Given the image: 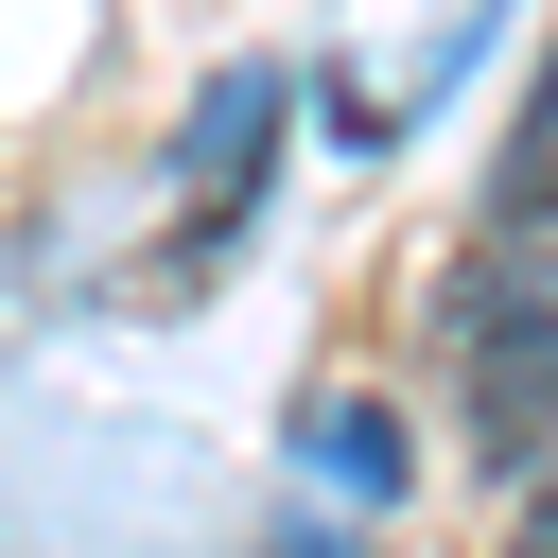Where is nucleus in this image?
<instances>
[{
    "label": "nucleus",
    "instance_id": "obj_1",
    "mask_svg": "<svg viewBox=\"0 0 558 558\" xmlns=\"http://www.w3.org/2000/svg\"><path fill=\"white\" fill-rule=\"evenodd\" d=\"M262 122H279V70H227V87L192 105V244L244 209V174H262Z\"/></svg>",
    "mask_w": 558,
    "mask_h": 558
}]
</instances>
